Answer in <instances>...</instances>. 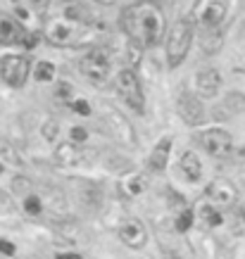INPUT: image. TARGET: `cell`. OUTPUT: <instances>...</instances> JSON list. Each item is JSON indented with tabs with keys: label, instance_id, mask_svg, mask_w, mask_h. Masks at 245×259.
I'll use <instances>...</instances> for the list:
<instances>
[{
	"label": "cell",
	"instance_id": "1",
	"mask_svg": "<svg viewBox=\"0 0 245 259\" xmlns=\"http://www.w3.org/2000/svg\"><path fill=\"white\" fill-rule=\"evenodd\" d=\"M122 29L138 48H155L167 29L164 10L157 0H138L122 15Z\"/></svg>",
	"mask_w": 245,
	"mask_h": 259
},
{
	"label": "cell",
	"instance_id": "2",
	"mask_svg": "<svg viewBox=\"0 0 245 259\" xmlns=\"http://www.w3.org/2000/svg\"><path fill=\"white\" fill-rule=\"evenodd\" d=\"M86 24H88V17H86V12L81 10V5L67 2L60 15H53V17L45 19V24H43V36H45V40H48L50 45H55V48L76 45V43H81L83 36H86Z\"/></svg>",
	"mask_w": 245,
	"mask_h": 259
},
{
	"label": "cell",
	"instance_id": "3",
	"mask_svg": "<svg viewBox=\"0 0 245 259\" xmlns=\"http://www.w3.org/2000/svg\"><path fill=\"white\" fill-rule=\"evenodd\" d=\"M190 43H193V21L190 19L174 21V26H169V34H167V43H164L167 64L171 69L184 64V60L190 50Z\"/></svg>",
	"mask_w": 245,
	"mask_h": 259
},
{
	"label": "cell",
	"instance_id": "4",
	"mask_svg": "<svg viewBox=\"0 0 245 259\" xmlns=\"http://www.w3.org/2000/svg\"><path fill=\"white\" fill-rule=\"evenodd\" d=\"M114 91L117 95L131 107L136 114L145 112V95H143V86L141 79L133 69H122L119 74L114 76Z\"/></svg>",
	"mask_w": 245,
	"mask_h": 259
},
{
	"label": "cell",
	"instance_id": "5",
	"mask_svg": "<svg viewBox=\"0 0 245 259\" xmlns=\"http://www.w3.org/2000/svg\"><path fill=\"white\" fill-rule=\"evenodd\" d=\"M81 74L93 86H105L112 74V60L105 48H91L81 60Z\"/></svg>",
	"mask_w": 245,
	"mask_h": 259
},
{
	"label": "cell",
	"instance_id": "6",
	"mask_svg": "<svg viewBox=\"0 0 245 259\" xmlns=\"http://www.w3.org/2000/svg\"><path fill=\"white\" fill-rule=\"evenodd\" d=\"M226 7L228 0H195L190 21H193V26H200V29H214L224 21Z\"/></svg>",
	"mask_w": 245,
	"mask_h": 259
},
{
	"label": "cell",
	"instance_id": "7",
	"mask_svg": "<svg viewBox=\"0 0 245 259\" xmlns=\"http://www.w3.org/2000/svg\"><path fill=\"white\" fill-rule=\"evenodd\" d=\"M198 143L203 145V150L207 152L209 157L214 159H226L233 150V138L226 129H219V126H212V129H205L200 136H198Z\"/></svg>",
	"mask_w": 245,
	"mask_h": 259
},
{
	"label": "cell",
	"instance_id": "8",
	"mask_svg": "<svg viewBox=\"0 0 245 259\" xmlns=\"http://www.w3.org/2000/svg\"><path fill=\"white\" fill-rule=\"evenodd\" d=\"M205 202L219 212L224 209H231L233 204L238 202V188L226 181V179H214L209 181L207 188H205Z\"/></svg>",
	"mask_w": 245,
	"mask_h": 259
},
{
	"label": "cell",
	"instance_id": "9",
	"mask_svg": "<svg viewBox=\"0 0 245 259\" xmlns=\"http://www.w3.org/2000/svg\"><path fill=\"white\" fill-rule=\"evenodd\" d=\"M31 74V62L24 55H7L0 60V79L12 86V88H21L26 83V79Z\"/></svg>",
	"mask_w": 245,
	"mask_h": 259
},
{
	"label": "cell",
	"instance_id": "10",
	"mask_svg": "<svg viewBox=\"0 0 245 259\" xmlns=\"http://www.w3.org/2000/svg\"><path fill=\"white\" fill-rule=\"evenodd\" d=\"M176 110H179L181 119H184L188 126L203 124L205 107H203V102H200L198 95H193V93H181V95H179V102H176Z\"/></svg>",
	"mask_w": 245,
	"mask_h": 259
},
{
	"label": "cell",
	"instance_id": "11",
	"mask_svg": "<svg viewBox=\"0 0 245 259\" xmlns=\"http://www.w3.org/2000/svg\"><path fill=\"white\" fill-rule=\"evenodd\" d=\"M102 117H105V124H107V129L112 131V136L117 140L136 145V133H133V129L126 124V119L114 110V107H102Z\"/></svg>",
	"mask_w": 245,
	"mask_h": 259
},
{
	"label": "cell",
	"instance_id": "12",
	"mask_svg": "<svg viewBox=\"0 0 245 259\" xmlns=\"http://www.w3.org/2000/svg\"><path fill=\"white\" fill-rule=\"evenodd\" d=\"M119 240L124 242L126 247H131V250L145 247V242H148L145 226L138 221V219H126V221H122V226H119Z\"/></svg>",
	"mask_w": 245,
	"mask_h": 259
},
{
	"label": "cell",
	"instance_id": "13",
	"mask_svg": "<svg viewBox=\"0 0 245 259\" xmlns=\"http://www.w3.org/2000/svg\"><path fill=\"white\" fill-rule=\"evenodd\" d=\"M222 88V74L217 72V69H200L198 74H195V93H198V98L203 100V98H214L217 93Z\"/></svg>",
	"mask_w": 245,
	"mask_h": 259
},
{
	"label": "cell",
	"instance_id": "14",
	"mask_svg": "<svg viewBox=\"0 0 245 259\" xmlns=\"http://www.w3.org/2000/svg\"><path fill=\"white\" fill-rule=\"evenodd\" d=\"M88 157V152L83 150V145H74V143H62V145H57L55 150V159L57 164H81L83 159Z\"/></svg>",
	"mask_w": 245,
	"mask_h": 259
},
{
	"label": "cell",
	"instance_id": "15",
	"mask_svg": "<svg viewBox=\"0 0 245 259\" xmlns=\"http://www.w3.org/2000/svg\"><path fill=\"white\" fill-rule=\"evenodd\" d=\"M169 152H171V138H162L155 150L150 152V159H148V167L152 171H164L167 162H169Z\"/></svg>",
	"mask_w": 245,
	"mask_h": 259
},
{
	"label": "cell",
	"instance_id": "16",
	"mask_svg": "<svg viewBox=\"0 0 245 259\" xmlns=\"http://www.w3.org/2000/svg\"><path fill=\"white\" fill-rule=\"evenodd\" d=\"M179 169L184 171V176L188 179L190 183H198V181H200V176H203V162H200V159H198V155H195V152H190V150L181 155Z\"/></svg>",
	"mask_w": 245,
	"mask_h": 259
},
{
	"label": "cell",
	"instance_id": "17",
	"mask_svg": "<svg viewBox=\"0 0 245 259\" xmlns=\"http://www.w3.org/2000/svg\"><path fill=\"white\" fill-rule=\"evenodd\" d=\"M24 36V29L19 26L17 19L0 15V45L2 43H19Z\"/></svg>",
	"mask_w": 245,
	"mask_h": 259
},
{
	"label": "cell",
	"instance_id": "18",
	"mask_svg": "<svg viewBox=\"0 0 245 259\" xmlns=\"http://www.w3.org/2000/svg\"><path fill=\"white\" fill-rule=\"evenodd\" d=\"M143 190H145V179H143L141 174H129V176H124L122 183H119V193H122L124 198H138Z\"/></svg>",
	"mask_w": 245,
	"mask_h": 259
},
{
	"label": "cell",
	"instance_id": "19",
	"mask_svg": "<svg viewBox=\"0 0 245 259\" xmlns=\"http://www.w3.org/2000/svg\"><path fill=\"white\" fill-rule=\"evenodd\" d=\"M34 79H36L38 83H50L53 79H55V64L53 62H36V67H34Z\"/></svg>",
	"mask_w": 245,
	"mask_h": 259
},
{
	"label": "cell",
	"instance_id": "20",
	"mask_svg": "<svg viewBox=\"0 0 245 259\" xmlns=\"http://www.w3.org/2000/svg\"><path fill=\"white\" fill-rule=\"evenodd\" d=\"M198 214L203 217V221L207 223V226H222V221H224V217H222V212L219 209H214V207H209L207 202H203L200 207H198Z\"/></svg>",
	"mask_w": 245,
	"mask_h": 259
},
{
	"label": "cell",
	"instance_id": "21",
	"mask_svg": "<svg viewBox=\"0 0 245 259\" xmlns=\"http://www.w3.org/2000/svg\"><path fill=\"white\" fill-rule=\"evenodd\" d=\"M24 212L31 214V217H41V214H43V202H41V198L34 195V193H29V195L24 198Z\"/></svg>",
	"mask_w": 245,
	"mask_h": 259
},
{
	"label": "cell",
	"instance_id": "22",
	"mask_svg": "<svg viewBox=\"0 0 245 259\" xmlns=\"http://www.w3.org/2000/svg\"><path fill=\"white\" fill-rule=\"evenodd\" d=\"M41 136H43V140L55 143L57 138H60V124H57L55 119H48V121L43 124V129H41Z\"/></svg>",
	"mask_w": 245,
	"mask_h": 259
},
{
	"label": "cell",
	"instance_id": "23",
	"mask_svg": "<svg viewBox=\"0 0 245 259\" xmlns=\"http://www.w3.org/2000/svg\"><path fill=\"white\" fill-rule=\"evenodd\" d=\"M193 219H195L193 209H184V212H179V217H176V231H179V233H186L190 226H193Z\"/></svg>",
	"mask_w": 245,
	"mask_h": 259
},
{
	"label": "cell",
	"instance_id": "24",
	"mask_svg": "<svg viewBox=\"0 0 245 259\" xmlns=\"http://www.w3.org/2000/svg\"><path fill=\"white\" fill-rule=\"evenodd\" d=\"M86 140H88V129H83V126H72L69 129V143L86 145Z\"/></svg>",
	"mask_w": 245,
	"mask_h": 259
},
{
	"label": "cell",
	"instance_id": "25",
	"mask_svg": "<svg viewBox=\"0 0 245 259\" xmlns=\"http://www.w3.org/2000/svg\"><path fill=\"white\" fill-rule=\"evenodd\" d=\"M69 107L79 114V117H88L91 114V105H88V100H83V98H76L69 102Z\"/></svg>",
	"mask_w": 245,
	"mask_h": 259
},
{
	"label": "cell",
	"instance_id": "26",
	"mask_svg": "<svg viewBox=\"0 0 245 259\" xmlns=\"http://www.w3.org/2000/svg\"><path fill=\"white\" fill-rule=\"evenodd\" d=\"M0 159H5V162H7V164H12V167H24V162L19 159L17 152H12V150H7V148L0 150Z\"/></svg>",
	"mask_w": 245,
	"mask_h": 259
},
{
	"label": "cell",
	"instance_id": "27",
	"mask_svg": "<svg viewBox=\"0 0 245 259\" xmlns=\"http://www.w3.org/2000/svg\"><path fill=\"white\" fill-rule=\"evenodd\" d=\"M19 43H24V48H26V50H34V48H36V43H38V36H36V34H24Z\"/></svg>",
	"mask_w": 245,
	"mask_h": 259
},
{
	"label": "cell",
	"instance_id": "28",
	"mask_svg": "<svg viewBox=\"0 0 245 259\" xmlns=\"http://www.w3.org/2000/svg\"><path fill=\"white\" fill-rule=\"evenodd\" d=\"M0 252H2L5 257H12V255L17 252V247H15L12 242H7V240H0Z\"/></svg>",
	"mask_w": 245,
	"mask_h": 259
},
{
	"label": "cell",
	"instance_id": "29",
	"mask_svg": "<svg viewBox=\"0 0 245 259\" xmlns=\"http://www.w3.org/2000/svg\"><path fill=\"white\" fill-rule=\"evenodd\" d=\"M29 2H31V7H36V10H45V7H50L53 0H29Z\"/></svg>",
	"mask_w": 245,
	"mask_h": 259
},
{
	"label": "cell",
	"instance_id": "30",
	"mask_svg": "<svg viewBox=\"0 0 245 259\" xmlns=\"http://www.w3.org/2000/svg\"><path fill=\"white\" fill-rule=\"evenodd\" d=\"M55 259H83L81 255H76V252H60Z\"/></svg>",
	"mask_w": 245,
	"mask_h": 259
},
{
	"label": "cell",
	"instance_id": "31",
	"mask_svg": "<svg viewBox=\"0 0 245 259\" xmlns=\"http://www.w3.org/2000/svg\"><path fill=\"white\" fill-rule=\"evenodd\" d=\"M98 2H105V5H110V2H117V0H98Z\"/></svg>",
	"mask_w": 245,
	"mask_h": 259
},
{
	"label": "cell",
	"instance_id": "32",
	"mask_svg": "<svg viewBox=\"0 0 245 259\" xmlns=\"http://www.w3.org/2000/svg\"><path fill=\"white\" fill-rule=\"evenodd\" d=\"M12 2H17V5H21V2H29V0H12Z\"/></svg>",
	"mask_w": 245,
	"mask_h": 259
},
{
	"label": "cell",
	"instance_id": "33",
	"mask_svg": "<svg viewBox=\"0 0 245 259\" xmlns=\"http://www.w3.org/2000/svg\"><path fill=\"white\" fill-rule=\"evenodd\" d=\"M0 174H2V162H0Z\"/></svg>",
	"mask_w": 245,
	"mask_h": 259
}]
</instances>
